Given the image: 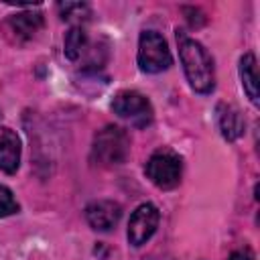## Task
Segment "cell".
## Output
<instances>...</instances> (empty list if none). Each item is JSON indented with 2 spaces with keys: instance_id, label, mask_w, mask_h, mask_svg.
<instances>
[{
  "instance_id": "1",
  "label": "cell",
  "mask_w": 260,
  "mask_h": 260,
  "mask_svg": "<svg viewBox=\"0 0 260 260\" xmlns=\"http://www.w3.org/2000/svg\"><path fill=\"white\" fill-rule=\"evenodd\" d=\"M177 43H179V57H181L189 85L197 93H209L215 85V69H213L211 55L201 43L187 37L183 30H177Z\"/></svg>"
},
{
  "instance_id": "2",
  "label": "cell",
  "mask_w": 260,
  "mask_h": 260,
  "mask_svg": "<svg viewBox=\"0 0 260 260\" xmlns=\"http://www.w3.org/2000/svg\"><path fill=\"white\" fill-rule=\"evenodd\" d=\"M130 152V138L120 126H106L93 136L91 158L100 167H116L126 160Z\"/></svg>"
},
{
  "instance_id": "3",
  "label": "cell",
  "mask_w": 260,
  "mask_h": 260,
  "mask_svg": "<svg viewBox=\"0 0 260 260\" xmlns=\"http://www.w3.org/2000/svg\"><path fill=\"white\" fill-rule=\"evenodd\" d=\"M173 63L167 41L156 30H144L138 41V67L146 73H160Z\"/></svg>"
},
{
  "instance_id": "4",
  "label": "cell",
  "mask_w": 260,
  "mask_h": 260,
  "mask_svg": "<svg viewBox=\"0 0 260 260\" xmlns=\"http://www.w3.org/2000/svg\"><path fill=\"white\" fill-rule=\"evenodd\" d=\"M146 177L158 187V189H173L181 183L183 162L173 150H156L146 160Z\"/></svg>"
},
{
  "instance_id": "5",
  "label": "cell",
  "mask_w": 260,
  "mask_h": 260,
  "mask_svg": "<svg viewBox=\"0 0 260 260\" xmlns=\"http://www.w3.org/2000/svg\"><path fill=\"white\" fill-rule=\"evenodd\" d=\"M112 110L114 114H118L120 118L128 120L130 124L144 128L152 122V106L150 102L138 93V91H120L116 93L114 102H112Z\"/></svg>"
},
{
  "instance_id": "6",
  "label": "cell",
  "mask_w": 260,
  "mask_h": 260,
  "mask_svg": "<svg viewBox=\"0 0 260 260\" xmlns=\"http://www.w3.org/2000/svg\"><path fill=\"white\" fill-rule=\"evenodd\" d=\"M158 209L152 205V203H142L134 209V213L130 215V221H128V242L132 246H142L146 244L152 234L156 232V225H158Z\"/></svg>"
},
{
  "instance_id": "7",
  "label": "cell",
  "mask_w": 260,
  "mask_h": 260,
  "mask_svg": "<svg viewBox=\"0 0 260 260\" xmlns=\"http://www.w3.org/2000/svg\"><path fill=\"white\" fill-rule=\"evenodd\" d=\"M2 28L6 30V35L10 37L12 43H26L30 39L37 37V32L43 28V14L41 12H32V10H26V12H18V14H12L4 20Z\"/></svg>"
},
{
  "instance_id": "8",
  "label": "cell",
  "mask_w": 260,
  "mask_h": 260,
  "mask_svg": "<svg viewBox=\"0 0 260 260\" xmlns=\"http://www.w3.org/2000/svg\"><path fill=\"white\" fill-rule=\"evenodd\" d=\"M122 217V207L116 201L100 199L85 207V219L95 232H110L118 225Z\"/></svg>"
},
{
  "instance_id": "9",
  "label": "cell",
  "mask_w": 260,
  "mask_h": 260,
  "mask_svg": "<svg viewBox=\"0 0 260 260\" xmlns=\"http://www.w3.org/2000/svg\"><path fill=\"white\" fill-rule=\"evenodd\" d=\"M20 165V138L14 130L2 126L0 128V171L16 173Z\"/></svg>"
},
{
  "instance_id": "10",
  "label": "cell",
  "mask_w": 260,
  "mask_h": 260,
  "mask_svg": "<svg viewBox=\"0 0 260 260\" xmlns=\"http://www.w3.org/2000/svg\"><path fill=\"white\" fill-rule=\"evenodd\" d=\"M217 124H219V130L225 140H238L246 128V122H244L240 110L232 104L217 106Z\"/></svg>"
},
{
  "instance_id": "11",
  "label": "cell",
  "mask_w": 260,
  "mask_h": 260,
  "mask_svg": "<svg viewBox=\"0 0 260 260\" xmlns=\"http://www.w3.org/2000/svg\"><path fill=\"white\" fill-rule=\"evenodd\" d=\"M240 77H242V85L250 98V102L254 106H258L260 98H258V65H256V57L252 53H246L240 59Z\"/></svg>"
},
{
  "instance_id": "12",
  "label": "cell",
  "mask_w": 260,
  "mask_h": 260,
  "mask_svg": "<svg viewBox=\"0 0 260 260\" xmlns=\"http://www.w3.org/2000/svg\"><path fill=\"white\" fill-rule=\"evenodd\" d=\"M87 47V32L81 26H71L65 35V57L77 61Z\"/></svg>"
},
{
  "instance_id": "13",
  "label": "cell",
  "mask_w": 260,
  "mask_h": 260,
  "mask_svg": "<svg viewBox=\"0 0 260 260\" xmlns=\"http://www.w3.org/2000/svg\"><path fill=\"white\" fill-rule=\"evenodd\" d=\"M57 8H59L63 20H85L91 14L89 6L83 2H61Z\"/></svg>"
},
{
  "instance_id": "14",
  "label": "cell",
  "mask_w": 260,
  "mask_h": 260,
  "mask_svg": "<svg viewBox=\"0 0 260 260\" xmlns=\"http://www.w3.org/2000/svg\"><path fill=\"white\" fill-rule=\"evenodd\" d=\"M18 211V203L12 195V191L4 185H0V217H8Z\"/></svg>"
},
{
  "instance_id": "15",
  "label": "cell",
  "mask_w": 260,
  "mask_h": 260,
  "mask_svg": "<svg viewBox=\"0 0 260 260\" xmlns=\"http://www.w3.org/2000/svg\"><path fill=\"white\" fill-rule=\"evenodd\" d=\"M228 260H254V254H252V250H250V248H242V250L232 252Z\"/></svg>"
}]
</instances>
